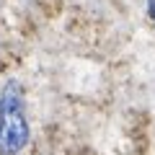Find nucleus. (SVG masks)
Masks as SVG:
<instances>
[{"instance_id":"1","label":"nucleus","mask_w":155,"mask_h":155,"mask_svg":"<svg viewBox=\"0 0 155 155\" xmlns=\"http://www.w3.org/2000/svg\"><path fill=\"white\" fill-rule=\"evenodd\" d=\"M31 140L26 119L23 85L18 80H5L0 91V155H18Z\"/></svg>"},{"instance_id":"2","label":"nucleus","mask_w":155,"mask_h":155,"mask_svg":"<svg viewBox=\"0 0 155 155\" xmlns=\"http://www.w3.org/2000/svg\"><path fill=\"white\" fill-rule=\"evenodd\" d=\"M147 11H150V16L155 18V0H147Z\"/></svg>"}]
</instances>
